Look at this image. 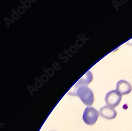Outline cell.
<instances>
[{"instance_id":"cell-3","label":"cell","mask_w":132,"mask_h":131,"mask_svg":"<svg viewBox=\"0 0 132 131\" xmlns=\"http://www.w3.org/2000/svg\"><path fill=\"white\" fill-rule=\"evenodd\" d=\"M122 96L120 93L114 90L108 92L105 96V101L108 106L115 108L117 106L122 100Z\"/></svg>"},{"instance_id":"cell-2","label":"cell","mask_w":132,"mask_h":131,"mask_svg":"<svg viewBox=\"0 0 132 131\" xmlns=\"http://www.w3.org/2000/svg\"><path fill=\"white\" fill-rule=\"evenodd\" d=\"M100 115L95 108L92 107H88L85 108L84 112L82 119L84 122L88 125H93L95 124Z\"/></svg>"},{"instance_id":"cell-6","label":"cell","mask_w":132,"mask_h":131,"mask_svg":"<svg viewBox=\"0 0 132 131\" xmlns=\"http://www.w3.org/2000/svg\"><path fill=\"white\" fill-rule=\"evenodd\" d=\"M132 89L131 85L127 81L124 80H120L118 81L116 85V89L122 95L128 94Z\"/></svg>"},{"instance_id":"cell-4","label":"cell","mask_w":132,"mask_h":131,"mask_svg":"<svg viewBox=\"0 0 132 131\" xmlns=\"http://www.w3.org/2000/svg\"><path fill=\"white\" fill-rule=\"evenodd\" d=\"M93 80V75L90 71H88L84 75L83 77H82L79 80L73 88L71 89L73 91H70L69 92V94L71 95H75V94L77 91V89L80 87L82 86H87Z\"/></svg>"},{"instance_id":"cell-5","label":"cell","mask_w":132,"mask_h":131,"mask_svg":"<svg viewBox=\"0 0 132 131\" xmlns=\"http://www.w3.org/2000/svg\"><path fill=\"white\" fill-rule=\"evenodd\" d=\"M100 115L107 119H112L117 116V112L114 108L108 106L102 107L100 110Z\"/></svg>"},{"instance_id":"cell-1","label":"cell","mask_w":132,"mask_h":131,"mask_svg":"<svg viewBox=\"0 0 132 131\" xmlns=\"http://www.w3.org/2000/svg\"><path fill=\"white\" fill-rule=\"evenodd\" d=\"M75 96L79 97L84 104L87 106H91L94 102L93 93L87 86L79 87L77 91Z\"/></svg>"}]
</instances>
